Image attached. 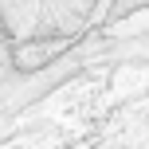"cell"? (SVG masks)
I'll list each match as a JSON object with an SVG mask.
<instances>
[{
	"mask_svg": "<svg viewBox=\"0 0 149 149\" xmlns=\"http://www.w3.org/2000/svg\"><path fill=\"white\" fill-rule=\"evenodd\" d=\"M55 47H59V43H51V39H36V43H24V47H16L12 63H16L20 71H39V67H47V63L55 59Z\"/></svg>",
	"mask_w": 149,
	"mask_h": 149,
	"instance_id": "6da1fadb",
	"label": "cell"
}]
</instances>
